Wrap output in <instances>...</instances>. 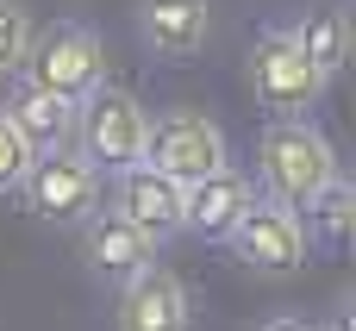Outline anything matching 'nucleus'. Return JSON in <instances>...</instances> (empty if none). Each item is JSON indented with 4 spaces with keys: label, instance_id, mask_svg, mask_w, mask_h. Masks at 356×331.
I'll list each match as a JSON object with an SVG mask.
<instances>
[{
    "label": "nucleus",
    "instance_id": "1",
    "mask_svg": "<svg viewBox=\"0 0 356 331\" xmlns=\"http://www.w3.org/2000/svg\"><path fill=\"white\" fill-rule=\"evenodd\" d=\"M257 175H263V200L300 213L313 207V194L338 175V156H332V138L313 125V119H275L257 144Z\"/></svg>",
    "mask_w": 356,
    "mask_h": 331
},
{
    "label": "nucleus",
    "instance_id": "2",
    "mask_svg": "<svg viewBox=\"0 0 356 331\" xmlns=\"http://www.w3.org/2000/svg\"><path fill=\"white\" fill-rule=\"evenodd\" d=\"M19 69H25V88H44V94H56L69 106H81L88 94L106 88V50L75 19H56L44 31H31V50H25Z\"/></svg>",
    "mask_w": 356,
    "mask_h": 331
},
{
    "label": "nucleus",
    "instance_id": "3",
    "mask_svg": "<svg viewBox=\"0 0 356 331\" xmlns=\"http://www.w3.org/2000/svg\"><path fill=\"white\" fill-rule=\"evenodd\" d=\"M144 144H150V113L138 94L125 88H100L75 106V150L94 163V169H131L144 163Z\"/></svg>",
    "mask_w": 356,
    "mask_h": 331
},
{
    "label": "nucleus",
    "instance_id": "4",
    "mask_svg": "<svg viewBox=\"0 0 356 331\" xmlns=\"http://www.w3.org/2000/svg\"><path fill=\"white\" fill-rule=\"evenodd\" d=\"M144 163H150L156 175H169L175 188H194V181L232 169V156H225V131H219L207 113H194V106H175V113L150 119Z\"/></svg>",
    "mask_w": 356,
    "mask_h": 331
},
{
    "label": "nucleus",
    "instance_id": "5",
    "mask_svg": "<svg viewBox=\"0 0 356 331\" xmlns=\"http://www.w3.org/2000/svg\"><path fill=\"white\" fill-rule=\"evenodd\" d=\"M19 200H25V213L44 219V225H81V219L100 207V169H94L81 150L31 156L25 181H19Z\"/></svg>",
    "mask_w": 356,
    "mask_h": 331
},
{
    "label": "nucleus",
    "instance_id": "6",
    "mask_svg": "<svg viewBox=\"0 0 356 331\" xmlns=\"http://www.w3.org/2000/svg\"><path fill=\"white\" fill-rule=\"evenodd\" d=\"M250 81H257V100L275 113V119H307L325 94L319 69L300 56V44L288 31H263L257 50H250Z\"/></svg>",
    "mask_w": 356,
    "mask_h": 331
},
{
    "label": "nucleus",
    "instance_id": "7",
    "mask_svg": "<svg viewBox=\"0 0 356 331\" xmlns=\"http://www.w3.org/2000/svg\"><path fill=\"white\" fill-rule=\"evenodd\" d=\"M257 275H294L300 263H307V225H300V213H288V207H275V200H257L244 219H238V232L225 238Z\"/></svg>",
    "mask_w": 356,
    "mask_h": 331
},
{
    "label": "nucleus",
    "instance_id": "8",
    "mask_svg": "<svg viewBox=\"0 0 356 331\" xmlns=\"http://www.w3.org/2000/svg\"><path fill=\"white\" fill-rule=\"evenodd\" d=\"M113 213L156 250V244H169V238L181 232V188H175L169 175H156L150 163H131V169H119V181H113Z\"/></svg>",
    "mask_w": 356,
    "mask_h": 331
},
{
    "label": "nucleus",
    "instance_id": "9",
    "mask_svg": "<svg viewBox=\"0 0 356 331\" xmlns=\"http://www.w3.org/2000/svg\"><path fill=\"white\" fill-rule=\"evenodd\" d=\"M257 200H263V194H257V181H250V175L219 169V175H207V181L181 188V232H194V238H232V232H238V219H244Z\"/></svg>",
    "mask_w": 356,
    "mask_h": 331
},
{
    "label": "nucleus",
    "instance_id": "10",
    "mask_svg": "<svg viewBox=\"0 0 356 331\" xmlns=\"http://www.w3.org/2000/svg\"><path fill=\"white\" fill-rule=\"evenodd\" d=\"M138 38L163 63H194L213 38V6L207 0H144L138 6Z\"/></svg>",
    "mask_w": 356,
    "mask_h": 331
},
{
    "label": "nucleus",
    "instance_id": "11",
    "mask_svg": "<svg viewBox=\"0 0 356 331\" xmlns=\"http://www.w3.org/2000/svg\"><path fill=\"white\" fill-rule=\"evenodd\" d=\"M119 331H188V288L175 269L150 263L119 288Z\"/></svg>",
    "mask_w": 356,
    "mask_h": 331
},
{
    "label": "nucleus",
    "instance_id": "12",
    "mask_svg": "<svg viewBox=\"0 0 356 331\" xmlns=\"http://www.w3.org/2000/svg\"><path fill=\"white\" fill-rule=\"evenodd\" d=\"M81 263L94 269V275H106V282H131L138 269H150L156 263V250L113 213V207H94L88 219H81Z\"/></svg>",
    "mask_w": 356,
    "mask_h": 331
},
{
    "label": "nucleus",
    "instance_id": "13",
    "mask_svg": "<svg viewBox=\"0 0 356 331\" xmlns=\"http://www.w3.org/2000/svg\"><path fill=\"white\" fill-rule=\"evenodd\" d=\"M0 113H6V125L25 138L31 156L75 150V106H69V100H56V94H44V88H25V81H19Z\"/></svg>",
    "mask_w": 356,
    "mask_h": 331
},
{
    "label": "nucleus",
    "instance_id": "14",
    "mask_svg": "<svg viewBox=\"0 0 356 331\" xmlns=\"http://www.w3.org/2000/svg\"><path fill=\"white\" fill-rule=\"evenodd\" d=\"M288 38H294V44H300V56L319 69V81H332V75L344 69V56H350V19H344L338 6H313Z\"/></svg>",
    "mask_w": 356,
    "mask_h": 331
},
{
    "label": "nucleus",
    "instance_id": "15",
    "mask_svg": "<svg viewBox=\"0 0 356 331\" xmlns=\"http://www.w3.org/2000/svg\"><path fill=\"white\" fill-rule=\"evenodd\" d=\"M350 213H356V194L344 175H332L319 194H313V207H307V232L313 238H325V244H344L350 238Z\"/></svg>",
    "mask_w": 356,
    "mask_h": 331
},
{
    "label": "nucleus",
    "instance_id": "16",
    "mask_svg": "<svg viewBox=\"0 0 356 331\" xmlns=\"http://www.w3.org/2000/svg\"><path fill=\"white\" fill-rule=\"evenodd\" d=\"M31 50V13L19 0H0V75H13Z\"/></svg>",
    "mask_w": 356,
    "mask_h": 331
},
{
    "label": "nucleus",
    "instance_id": "17",
    "mask_svg": "<svg viewBox=\"0 0 356 331\" xmlns=\"http://www.w3.org/2000/svg\"><path fill=\"white\" fill-rule=\"evenodd\" d=\"M25 169H31V150H25V138L6 125V113H0V194L6 188H19L25 181Z\"/></svg>",
    "mask_w": 356,
    "mask_h": 331
},
{
    "label": "nucleus",
    "instance_id": "18",
    "mask_svg": "<svg viewBox=\"0 0 356 331\" xmlns=\"http://www.w3.org/2000/svg\"><path fill=\"white\" fill-rule=\"evenodd\" d=\"M257 331H307L300 319H269V325H257Z\"/></svg>",
    "mask_w": 356,
    "mask_h": 331
},
{
    "label": "nucleus",
    "instance_id": "19",
    "mask_svg": "<svg viewBox=\"0 0 356 331\" xmlns=\"http://www.w3.org/2000/svg\"><path fill=\"white\" fill-rule=\"evenodd\" d=\"M307 331H344V325H307Z\"/></svg>",
    "mask_w": 356,
    "mask_h": 331
}]
</instances>
